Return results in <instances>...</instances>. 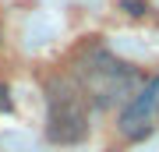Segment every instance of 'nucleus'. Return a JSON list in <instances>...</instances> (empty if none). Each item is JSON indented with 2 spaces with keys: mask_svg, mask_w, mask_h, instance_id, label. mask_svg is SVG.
Segmentation results:
<instances>
[{
  "mask_svg": "<svg viewBox=\"0 0 159 152\" xmlns=\"http://www.w3.org/2000/svg\"><path fill=\"white\" fill-rule=\"evenodd\" d=\"M78 89L85 92L89 106L99 110H124L127 99L142 89V74L131 64L106 50H92L78 60Z\"/></svg>",
  "mask_w": 159,
  "mask_h": 152,
  "instance_id": "obj_1",
  "label": "nucleus"
},
{
  "mask_svg": "<svg viewBox=\"0 0 159 152\" xmlns=\"http://www.w3.org/2000/svg\"><path fill=\"white\" fill-rule=\"evenodd\" d=\"M89 135V99L71 78L46 81V138L53 145H78Z\"/></svg>",
  "mask_w": 159,
  "mask_h": 152,
  "instance_id": "obj_2",
  "label": "nucleus"
},
{
  "mask_svg": "<svg viewBox=\"0 0 159 152\" xmlns=\"http://www.w3.org/2000/svg\"><path fill=\"white\" fill-rule=\"evenodd\" d=\"M156 110H159V78H148V81H142V89L127 99V106L120 110V117H117L120 135L131 138V141L145 138L148 131H152V124H156Z\"/></svg>",
  "mask_w": 159,
  "mask_h": 152,
  "instance_id": "obj_3",
  "label": "nucleus"
}]
</instances>
